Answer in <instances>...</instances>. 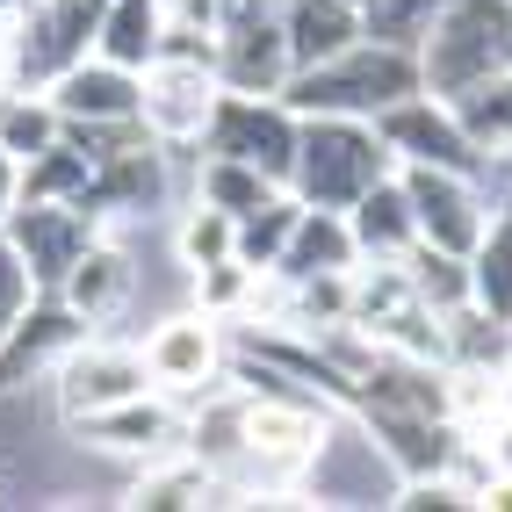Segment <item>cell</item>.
I'll return each mask as SVG.
<instances>
[{"instance_id":"83f0119b","label":"cell","mask_w":512,"mask_h":512,"mask_svg":"<svg viewBox=\"0 0 512 512\" xmlns=\"http://www.w3.org/2000/svg\"><path fill=\"white\" fill-rule=\"evenodd\" d=\"M15 202H22V159H15L8 145H0V224L15 217Z\"/></svg>"},{"instance_id":"ffe728a7","label":"cell","mask_w":512,"mask_h":512,"mask_svg":"<svg viewBox=\"0 0 512 512\" xmlns=\"http://www.w3.org/2000/svg\"><path fill=\"white\" fill-rule=\"evenodd\" d=\"M448 109H455L462 138L484 159H512V73H491V80L448 94Z\"/></svg>"},{"instance_id":"603a6c76","label":"cell","mask_w":512,"mask_h":512,"mask_svg":"<svg viewBox=\"0 0 512 512\" xmlns=\"http://www.w3.org/2000/svg\"><path fill=\"white\" fill-rule=\"evenodd\" d=\"M296 210L303 202L282 188L275 202H260V210H246L238 217V231H231V253L246 260V267H275L282 260V246H289V231H296Z\"/></svg>"},{"instance_id":"ba28073f","label":"cell","mask_w":512,"mask_h":512,"mask_svg":"<svg viewBox=\"0 0 512 512\" xmlns=\"http://www.w3.org/2000/svg\"><path fill=\"white\" fill-rule=\"evenodd\" d=\"M195 152L246 159V166H260V174H275V181L289 188V159H296V109H289L282 94H224Z\"/></svg>"},{"instance_id":"ac0fdd59","label":"cell","mask_w":512,"mask_h":512,"mask_svg":"<svg viewBox=\"0 0 512 512\" xmlns=\"http://www.w3.org/2000/svg\"><path fill=\"white\" fill-rule=\"evenodd\" d=\"M166 0H109L101 8V29H94V58H109V65H130L138 73L145 58L166 51Z\"/></svg>"},{"instance_id":"1f68e13d","label":"cell","mask_w":512,"mask_h":512,"mask_svg":"<svg viewBox=\"0 0 512 512\" xmlns=\"http://www.w3.org/2000/svg\"><path fill=\"white\" fill-rule=\"evenodd\" d=\"M347 8H368V0H347Z\"/></svg>"},{"instance_id":"4316f807","label":"cell","mask_w":512,"mask_h":512,"mask_svg":"<svg viewBox=\"0 0 512 512\" xmlns=\"http://www.w3.org/2000/svg\"><path fill=\"white\" fill-rule=\"evenodd\" d=\"M37 296H44V289H37V275H29L22 246L8 238V224H0V339H8V332L22 325V311H29Z\"/></svg>"},{"instance_id":"5b68a950","label":"cell","mask_w":512,"mask_h":512,"mask_svg":"<svg viewBox=\"0 0 512 512\" xmlns=\"http://www.w3.org/2000/svg\"><path fill=\"white\" fill-rule=\"evenodd\" d=\"M51 404L65 426H80L94 412H109L123 397H145L152 390V368H145V347H130V339H109V332H80L73 347L51 361Z\"/></svg>"},{"instance_id":"6da1fadb","label":"cell","mask_w":512,"mask_h":512,"mask_svg":"<svg viewBox=\"0 0 512 512\" xmlns=\"http://www.w3.org/2000/svg\"><path fill=\"white\" fill-rule=\"evenodd\" d=\"M419 51H397V44H375V37H354L347 51H332L318 65L289 73L282 101L296 116H383L390 101L419 94Z\"/></svg>"},{"instance_id":"d6a6232c","label":"cell","mask_w":512,"mask_h":512,"mask_svg":"<svg viewBox=\"0 0 512 512\" xmlns=\"http://www.w3.org/2000/svg\"><path fill=\"white\" fill-rule=\"evenodd\" d=\"M0 505H8V491H0Z\"/></svg>"},{"instance_id":"30bf717a","label":"cell","mask_w":512,"mask_h":512,"mask_svg":"<svg viewBox=\"0 0 512 512\" xmlns=\"http://www.w3.org/2000/svg\"><path fill=\"white\" fill-rule=\"evenodd\" d=\"M94 455H123V462H159V455H181L188 448V404H174L166 390L145 397H123L109 412H94L73 426Z\"/></svg>"},{"instance_id":"277c9868","label":"cell","mask_w":512,"mask_h":512,"mask_svg":"<svg viewBox=\"0 0 512 512\" xmlns=\"http://www.w3.org/2000/svg\"><path fill=\"white\" fill-rule=\"evenodd\" d=\"M217 101H224V80H217L210 51L166 44L159 58L138 65V123L166 152H195L202 130H210V116H217Z\"/></svg>"},{"instance_id":"cb8c5ba5","label":"cell","mask_w":512,"mask_h":512,"mask_svg":"<svg viewBox=\"0 0 512 512\" xmlns=\"http://www.w3.org/2000/svg\"><path fill=\"white\" fill-rule=\"evenodd\" d=\"M231 231H238V217L210 210V202H188L181 224H174V267L195 275V267H210V260H231Z\"/></svg>"},{"instance_id":"d4e9b609","label":"cell","mask_w":512,"mask_h":512,"mask_svg":"<svg viewBox=\"0 0 512 512\" xmlns=\"http://www.w3.org/2000/svg\"><path fill=\"white\" fill-rule=\"evenodd\" d=\"M440 8H448V0H368V8H361V37L397 44V51H419Z\"/></svg>"},{"instance_id":"4fadbf2b","label":"cell","mask_w":512,"mask_h":512,"mask_svg":"<svg viewBox=\"0 0 512 512\" xmlns=\"http://www.w3.org/2000/svg\"><path fill=\"white\" fill-rule=\"evenodd\" d=\"M8 238L22 246L37 289L51 296L65 282V267H73L94 238H101V224H94V210H80V202H22V210L8 217Z\"/></svg>"},{"instance_id":"4dcf8cb0","label":"cell","mask_w":512,"mask_h":512,"mask_svg":"<svg viewBox=\"0 0 512 512\" xmlns=\"http://www.w3.org/2000/svg\"><path fill=\"white\" fill-rule=\"evenodd\" d=\"M22 8H29V0H0V22H22Z\"/></svg>"},{"instance_id":"484cf974","label":"cell","mask_w":512,"mask_h":512,"mask_svg":"<svg viewBox=\"0 0 512 512\" xmlns=\"http://www.w3.org/2000/svg\"><path fill=\"white\" fill-rule=\"evenodd\" d=\"M404 275H412L419 303L440 318V311H455V303H469V260L455 253H440V246H419L412 260H404Z\"/></svg>"},{"instance_id":"d6986e66","label":"cell","mask_w":512,"mask_h":512,"mask_svg":"<svg viewBox=\"0 0 512 512\" xmlns=\"http://www.w3.org/2000/svg\"><path fill=\"white\" fill-rule=\"evenodd\" d=\"M469 303L512 318V188L491 195V224H484V238H476V253H469Z\"/></svg>"},{"instance_id":"52a82bcc","label":"cell","mask_w":512,"mask_h":512,"mask_svg":"<svg viewBox=\"0 0 512 512\" xmlns=\"http://www.w3.org/2000/svg\"><path fill=\"white\" fill-rule=\"evenodd\" d=\"M404 202H412V224H419V246H440L469 260L476 238L491 224V195L476 174H455V166H397Z\"/></svg>"},{"instance_id":"f1b7e54d","label":"cell","mask_w":512,"mask_h":512,"mask_svg":"<svg viewBox=\"0 0 512 512\" xmlns=\"http://www.w3.org/2000/svg\"><path fill=\"white\" fill-rule=\"evenodd\" d=\"M15 87V22H0V94Z\"/></svg>"},{"instance_id":"7402d4cb","label":"cell","mask_w":512,"mask_h":512,"mask_svg":"<svg viewBox=\"0 0 512 512\" xmlns=\"http://www.w3.org/2000/svg\"><path fill=\"white\" fill-rule=\"evenodd\" d=\"M58 138H65V116L51 109L44 87H8V94H0V145H8L22 166L37 152H51Z\"/></svg>"},{"instance_id":"2e32d148","label":"cell","mask_w":512,"mask_h":512,"mask_svg":"<svg viewBox=\"0 0 512 512\" xmlns=\"http://www.w3.org/2000/svg\"><path fill=\"white\" fill-rule=\"evenodd\" d=\"M361 260V246H354V231H347V210H311L303 202L296 210V231H289V246H282V275L289 282H303V275H347V267Z\"/></svg>"},{"instance_id":"9c48e42d","label":"cell","mask_w":512,"mask_h":512,"mask_svg":"<svg viewBox=\"0 0 512 512\" xmlns=\"http://www.w3.org/2000/svg\"><path fill=\"white\" fill-rule=\"evenodd\" d=\"M375 123V138H383V152H390V166H455V174H484V152H476L469 138H462V123H455V109L440 94H404V101H390L383 116H368Z\"/></svg>"},{"instance_id":"f546056e","label":"cell","mask_w":512,"mask_h":512,"mask_svg":"<svg viewBox=\"0 0 512 512\" xmlns=\"http://www.w3.org/2000/svg\"><path fill=\"white\" fill-rule=\"evenodd\" d=\"M498 419H512V361L498 368Z\"/></svg>"},{"instance_id":"44dd1931","label":"cell","mask_w":512,"mask_h":512,"mask_svg":"<svg viewBox=\"0 0 512 512\" xmlns=\"http://www.w3.org/2000/svg\"><path fill=\"white\" fill-rule=\"evenodd\" d=\"M188 195H195V202H210V210H224V217H246V210H260V202H275L282 181H275V174H260V166H246V159L202 152Z\"/></svg>"},{"instance_id":"8992f818","label":"cell","mask_w":512,"mask_h":512,"mask_svg":"<svg viewBox=\"0 0 512 512\" xmlns=\"http://www.w3.org/2000/svg\"><path fill=\"white\" fill-rule=\"evenodd\" d=\"M138 347H145V368H152V390H166L174 404H195V397H210L224 383V368H231V325L188 303V311L159 318Z\"/></svg>"},{"instance_id":"8fae6325","label":"cell","mask_w":512,"mask_h":512,"mask_svg":"<svg viewBox=\"0 0 512 512\" xmlns=\"http://www.w3.org/2000/svg\"><path fill=\"white\" fill-rule=\"evenodd\" d=\"M138 289H145V275H138V260H130V246H123L116 231H101L94 246L65 267V282H58L51 296H58L87 332H109L130 303H138Z\"/></svg>"},{"instance_id":"3957f363","label":"cell","mask_w":512,"mask_h":512,"mask_svg":"<svg viewBox=\"0 0 512 512\" xmlns=\"http://www.w3.org/2000/svg\"><path fill=\"white\" fill-rule=\"evenodd\" d=\"M491 73H512V0H448L419 44L426 94H462Z\"/></svg>"},{"instance_id":"e0dca14e","label":"cell","mask_w":512,"mask_h":512,"mask_svg":"<svg viewBox=\"0 0 512 512\" xmlns=\"http://www.w3.org/2000/svg\"><path fill=\"white\" fill-rule=\"evenodd\" d=\"M282 37H289V65L303 73V65H318L361 37V8H347V0H282Z\"/></svg>"},{"instance_id":"7a4b0ae2","label":"cell","mask_w":512,"mask_h":512,"mask_svg":"<svg viewBox=\"0 0 512 512\" xmlns=\"http://www.w3.org/2000/svg\"><path fill=\"white\" fill-rule=\"evenodd\" d=\"M390 174V152L368 116H296V159H289V195L311 210H347Z\"/></svg>"},{"instance_id":"5bb4252c","label":"cell","mask_w":512,"mask_h":512,"mask_svg":"<svg viewBox=\"0 0 512 512\" xmlns=\"http://www.w3.org/2000/svg\"><path fill=\"white\" fill-rule=\"evenodd\" d=\"M44 94H51V109H58L65 123H123V116H138V73H130V65L94 58V51L73 58Z\"/></svg>"},{"instance_id":"9a60e30c","label":"cell","mask_w":512,"mask_h":512,"mask_svg":"<svg viewBox=\"0 0 512 512\" xmlns=\"http://www.w3.org/2000/svg\"><path fill=\"white\" fill-rule=\"evenodd\" d=\"M347 231H354V246L361 260H412L419 253V224H412V202H404V181H397V166L383 181H375L368 195L347 202Z\"/></svg>"},{"instance_id":"7c38bea8","label":"cell","mask_w":512,"mask_h":512,"mask_svg":"<svg viewBox=\"0 0 512 512\" xmlns=\"http://www.w3.org/2000/svg\"><path fill=\"white\" fill-rule=\"evenodd\" d=\"M210 65L224 94H282L289 87V37H282V8L275 15H246V22H224L210 37Z\"/></svg>"}]
</instances>
